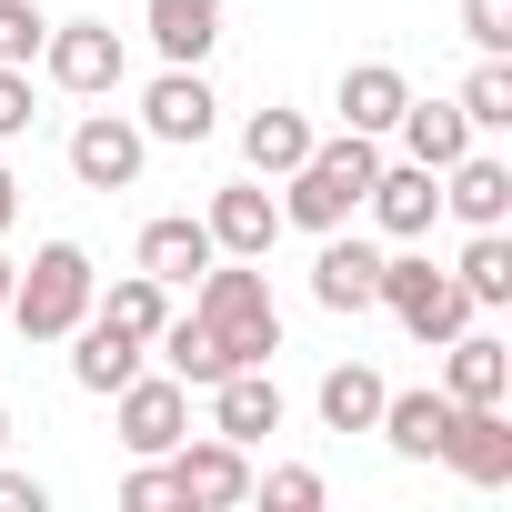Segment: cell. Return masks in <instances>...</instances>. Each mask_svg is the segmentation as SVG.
<instances>
[{
	"label": "cell",
	"instance_id": "6da1fadb",
	"mask_svg": "<svg viewBox=\"0 0 512 512\" xmlns=\"http://www.w3.org/2000/svg\"><path fill=\"white\" fill-rule=\"evenodd\" d=\"M372 171H382V141L372 131H332V141H312L292 171H282V231H342V221H362V191H372Z\"/></svg>",
	"mask_w": 512,
	"mask_h": 512
},
{
	"label": "cell",
	"instance_id": "7a4b0ae2",
	"mask_svg": "<svg viewBox=\"0 0 512 512\" xmlns=\"http://www.w3.org/2000/svg\"><path fill=\"white\" fill-rule=\"evenodd\" d=\"M191 322L221 342V362L241 372V362H272L282 352V312H272V282H262V262H221L191 282Z\"/></svg>",
	"mask_w": 512,
	"mask_h": 512
},
{
	"label": "cell",
	"instance_id": "3957f363",
	"mask_svg": "<svg viewBox=\"0 0 512 512\" xmlns=\"http://www.w3.org/2000/svg\"><path fill=\"white\" fill-rule=\"evenodd\" d=\"M91 292H101L91 251H81V241H41L31 262H21V282H11V322H21V342H71V322L91 312Z\"/></svg>",
	"mask_w": 512,
	"mask_h": 512
},
{
	"label": "cell",
	"instance_id": "277c9868",
	"mask_svg": "<svg viewBox=\"0 0 512 512\" xmlns=\"http://www.w3.org/2000/svg\"><path fill=\"white\" fill-rule=\"evenodd\" d=\"M372 312H392V322H402V332H412L422 352H442V342H452V332L472 322L462 282H452V272L432 262V251H412V241H402V251H382V292H372Z\"/></svg>",
	"mask_w": 512,
	"mask_h": 512
},
{
	"label": "cell",
	"instance_id": "5b68a950",
	"mask_svg": "<svg viewBox=\"0 0 512 512\" xmlns=\"http://www.w3.org/2000/svg\"><path fill=\"white\" fill-rule=\"evenodd\" d=\"M41 81L71 91V101H111V91L131 81V51H121L111 21H51V41H41Z\"/></svg>",
	"mask_w": 512,
	"mask_h": 512
},
{
	"label": "cell",
	"instance_id": "8992f818",
	"mask_svg": "<svg viewBox=\"0 0 512 512\" xmlns=\"http://www.w3.org/2000/svg\"><path fill=\"white\" fill-rule=\"evenodd\" d=\"M61 161H71V181H81V191H131V181H141V161H151V131H141L131 111H81V121H71V141H61Z\"/></svg>",
	"mask_w": 512,
	"mask_h": 512
},
{
	"label": "cell",
	"instance_id": "52a82bcc",
	"mask_svg": "<svg viewBox=\"0 0 512 512\" xmlns=\"http://www.w3.org/2000/svg\"><path fill=\"white\" fill-rule=\"evenodd\" d=\"M111 432H121L131 462L171 452V442L191 432V382H171V372H131V382L111 392Z\"/></svg>",
	"mask_w": 512,
	"mask_h": 512
},
{
	"label": "cell",
	"instance_id": "ba28073f",
	"mask_svg": "<svg viewBox=\"0 0 512 512\" xmlns=\"http://www.w3.org/2000/svg\"><path fill=\"white\" fill-rule=\"evenodd\" d=\"M161 462H171L181 512H231V502H251V452H241V442H221V432H181Z\"/></svg>",
	"mask_w": 512,
	"mask_h": 512
},
{
	"label": "cell",
	"instance_id": "9c48e42d",
	"mask_svg": "<svg viewBox=\"0 0 512 512\" xmlns=\"http://www.w3.org/2000/svg\"><path fill=\"white\" fill-rule=\"evenodd\" d=\"M151 141H171V151H201L211 131H221V91L201 81V71H181V61H161V81L141 91V111H131Z\"/></svg>",
	"mask_w": 512,
	"mask_h": 512
},
{
	"label": "cell",
	"instance_id": "30bf717a",
	"mask_svg": "<svg viewBox=\"0 0 512 512\" xmlns=\"http://www.w3.org/2000/svg\"><path fill=\"white\" fill-rule=\"evenodd\" d=\"M201 231H211V251H231V262H272V241H282L272 181H221V191L201 201Z\"/></svg>",
	"mask_w": 512,
	"mask_h": 512
},
{
	"label": "cell",
	"instance_id": "8fae6325",
	"mask_svg": "<svg viewBox=\"0 0 512 512\" xmlns=\"http://www.w3.org/2000/svg\"><path fill=\"white\" fill-rule=\"evenodd\" d=\"M432 462H452L472 492H502L512 482V412L502 402H452V432H442Z\"/></svg>",
	"mask_w": 512,
	"mask_h": 512
},
{
	"label": "cell",
	"instance_id": "7c38bea8",
	"mask_svg": "<svg viewBox=\"0 0 512 512\" xmlns=\"http://www.w3.org/2000/svg\"><path fill=\"white\" fill-rule=\"evenodd\" d=\"M282 382H272V362H241V372H221L211 382V432L221 442H241V452H262L272 432H282Z\"/></svg>",
	"mask_w": 512,
	"mask_h": 512
},
{
	"label": "cell",
	"instance_id": "4fadbf2b",
	"mask_svg": "<svg viewBox=\"0 0 512 512\" xmlns=\"http://www.w3.org/2000/svg\"><path fill=\"white\" fill-rule=\"evenodd\" d=\"M442 211L462 221V231H512V161L502 151H462V161H442Z\"/></svg>",
	"mask_w": 512,
	"mask_h": 512
},
{
	"label": "cell",
	"instance_id": "5bb4252c",
	"mask_svg": "<svg viewBox=\"0 0 512 512\" xmlns=\"http://www.w3.org/2000/svg\"><path fill=\"white\" fill-rule=\"evenodd\" d=\"M362 211H372L382 241H422V231L442 221V171H422V161H382L372 191H362Z\"/></svg>",
	"mask_w": 512,
	"mask_h": 512
},
{
	"label": "cell",
	"instance_id": "9a60e30c",
	"mask_svg": "<svg viewBox=\"0 0 512 512\" xmlns=\"http://www.w3.org/2000/svg\"><path fill=\"white\" fill-rule=\"evenodd\" d=\"M372 292H382V241H362L352 221L322 231V251H312V302H322V312H372Z\"/></svg>",
	"mask_w": 512,
	"mask_h": 512
},
{
	"label": "cell",
	"instance_id": "2e32d148",
	"mask_svg": "<svg viewBox=\"0 0 512 512\" xmlns=\"http://www.w3.org/2000/svg\"><path fill=\"white\" fill-rule=\"evenodd\" d=\"M211 262H221V251H211L201 211H161V221H141V241H131V272H151V282H171V292H191Z\"/></svg>",
	"mask_w": 512,
	"mask_h": 512
},
{
	"label": "cell",
	"instance_id": "e0dca14e",
	"mask_svg": "<svg viewBox=\"0 0 512 512\" xmlns=\"http://www.w3.org/2000/svg\"><path fill=\"white\" fill-rule=\"evenodd\" d=\"M442 392H452V402H512V342L462 322V332L442 342Z\"/></svg>",
	"mask_w": 512,
	"mask_h": 512
},
{
	"label": "cell",
	"instance_id": "ac0fdd59",
	"mask_svg": "<svg viewBox=\"0 0 512 512\" xmlns=\"http://www.w3.org/2000/svg\"><path fill=\"white\" fill-rule=\"evenodd\" d=\"M402 101H412V81H402L392 61H352V71L332 81V111H342V131H372V141H392Z\"/></svg>",
	"mask_w": 512,
	"mask_h": 512
},
{
	"label": "cell",
	"instance_id": "d6986e66",
	"mask_svg": "<svg viewBox=\"0 0 512 512\" xmlns=\"http://www.w3.org/2000/svg\"><path fill=\"white\" fill-rule=\"evenodd\" d=\"M141 352H151V342H131V332H121V322H101V312H81V322H71V382H81V392H101V402L141 372Z\"/></svg>",
	"mask_w": 512,
	"mask_h": 512
},
{
	"label": "cell",
	"instance_id": "ffe728a7",
	"mask_svg": "<svg viewBox=\"0 0 512 512\" xmlns=\"http://www.w3.org/2000/svg\"><path fill=\"white\" fill-rule=\"evenodd\" d=\"M141 31H151L161 61L201 71V61L221 51V0H141Z\"/></svg>",
	"mask_w": 512,
	"mask_h": 512
},
{
	"label": "cell",
	"instance_id": "44dd1931",
	"mask_svg": "<svg viewBox=\"0 0 512 512\" xmlns=\"http://www.w3.org/2000/svg\"><path fill=\"white\" fill-rule=\"evenodd\" d=\"M392 141H402V161L442 171V161H462V151H472L482 131L462 121V101H422V91H412V101H402V121H392Z\"/></svg>",
	"mask_w": 512,
	"mask_h": 512
},
{
	"label": "cell",
	"instance_id": "7402d4cb",
	"mask_svg": "<svg viewBox=\"0 0 512 512\" xmlns=\"http://www.w3.org/2000/svg\"><path fill=\"white\" fill-rule=\"evenodd\" d=\"M402 462H432L442 452V432H452V392L432 382V392H382V422H372Z\"/></svg>",
	"mask_w": 512,
	"mask_h": 512
},
{
	"label": "cell",
	"instance_id": "603a6c76",
	"mask_svg": "<svg viewBox=\"0 0 512 512\" xmlns=\"http://www.w3.org/2000/svg\"><path fill=\"white\" fill-rule=\"evenodd\" d=\"M312 141H322V131H312V111H292V101H272V111L241 121V161H251V181H282Z\"/></svg>",
	"mask_w": 512,
	"mask_h": 512
},
{
	"label": "cell",
	"instance_id": "cb8c5ba5",
	"mask_svg": "<svg viewBox=\"0 0 512 512\" xmlns=\"http://www.w3.org/2000/svg\"><path fill=\"white\" fill-rule=\"evenodd\" d=\"M382 392H392V382H382L372 362H332V372L312 382V412H322V432H372V422H382Z\"/></svg>",
	"mask_w": 512,
	"mask_h": 512
},
{
	"label": "cell",
	"instance_id": "d4e9b609",
	"mask_svg": "<svg viewBox=\"0 0 512 512\" xmlns=\"http://www.w3.org/2000/svg\"><path fill=\"white\" fill-rule=\"evenodd\" d=\"M452 282H462L472 312H502V302H512V231H472L462 262H452Z\"/></svg>",
	"mask_w": 512,
	"mask_h": 512
},
{
	"label": "cell",
	"instance_id": "484cf974",
	"mask_svg": "<svg viewBox=\"0 0 512 512\" xmlns=\"http://www.w3.org/2000/svg\"><path fill=\"white\" fill-rule=\"evenodd\" d=\"M151 352H161V372H171V382H191V392H211V382L231 372V362H221V342H211L191 312H171V322L151 332Z\"/></svg>",
	"mask_w": 512,
	"mask_h": 512
},
{
	"label": "cell",
	"instance_id": "4316f807",
	"mask_svg": "<svg viewBox=\"0 0 512 512\" xmlns=\"http://www.w3.org/2000/svg\"><path fill=\"white\" fill-rule=\"evenodd\" d=\"M91 312H101V322H121L131 342H151V332L171 322V282H151V272H121L111 292H91Z\"/></svg>",
	"mask_w": 512,
	"mask_h": 512
},
{
	"label": "cell",
	"instance_id": "83f0119b",
	"mask_svg": "<svg viewBox=\"0 0 512 512\" xmlns=\"http://www.w3.org/2000/svg\"><path fill=\"white\" fill-rule=\"evenodd\" d=\"M452 101H462V121H472L482 141H492V131H512V51H482V61H472V81H462Z\"/></svg>",
	"mask_w": 512,
	"mask_h": 512
},
{
	"label": "cell",
	"instance_id": "f1b7e54d",
	"mask_svg": "<svg viewBox=\"0 0 512 512\" xmlns=\"http://www.w3.org/2000/svg\"><path fill=\"white\" fill-rule=\"evenodd\" d=\"M322 472L312 462H272V472H251V502H272V512H322Z\"/></svg>",
	"mask_w": 512,
	"mask_h": 512
},
{
	"label": "cell",
	"instance_id": "f546056e",
	"mask_svg": "<svg viewBox=\"0 0 512 512\" xmlns=\"http://www.w3.org/2000/svg\"><path fill=\"white\" fill-rule=\"evenodd\" d=\"M41 41H51V11H41V0H0V61L31 71V61H41Z\"/></svg>",
	"mask_w": 512,
	"mask_h": 512
},
{
	"label": "cell",
	"instance_id": "4dcf8cb0",
	"mask_svg": "<svg viewBox=\"0 0 512 512\" xmlns=\"http://www.w3.org/2000/svg\"><path fill=\"white\" fill-rule=\"evenodd\" d=\"M181 492H171V462L151 452V462H131V482H121V512H171Z\"/></svg>",
	"mask_w": 512,
	"mask_h": 512
},
{
	"label": "cell",
	"instance_id": "1f68e13d",
	"mask_svg": "<svg viewBox=\"0 0 512 512\" xmlns=\"http://www.w3.org/2000/svg\"><path fill=\"white\" fill-rule=\"evenodd\" d=\"M462 41L472 51H512V0H462Z\"/></svg>",
	"mask_w": 512,
	"mask_h": 512
},
{
	"label": "cell",
	"instance_id": "d6a6232c",
	"mask_svg": "<svg viewBox=\"0 0 512 512\" xmlns=\"http://www.w3.org/2000/svg\"><path fill=\"white\" fill-rule=\"evenodd\" d=\"M41 111H31V71H11V61H0V141H21Z\"/></svg>",
	"mask_w": 512,
	"mask_h": 512
},
{
	"label": "cell",
	"instance_id": "836d02e7",
	"mask_svg": "<svg viewBox=\"0 0 512 512\" xmlns=\"http://www.w3.org/2000/svg\"><path fill=\"white\" fill-rule=\"evenodd\" d=\"M0 512H51V482H31V472L0 462Z\"/></svg>",
	"mask_w": 512,
	"mask_h": 512
},
{
	"label": "cell",
	"instance_id": "e575fe53",
	"mask_svg": "<svg viewBox=\"0 0 512 512\" xmlns=\"http://www.w3.org/2000/svg\"><path fill=\"white\" fill-rule=\"evenodd\" d=\"M11 221H21V181H11V171H0V231H11Z\"/></svg>",
	"mask_w": 512,
	"mask_h": 512
},
{
	"label": "cell",
	"instance_id": "d590c367",
	"mask_svg": "<svg viewBox=\"0 0 512 512\" xmlns=\"http://www.w3.org/2000/svg\"><path fill=\"white\" fill-rule=\"evenodd\" d=\"M11 282H21V262H11V251H0V312H11Z\"/></svg>",
	"mask_w": 512,
	"mask_h": 512
},
{
	"label": "cell",
	"instance_id": "8d00e7d4",
	"mask_svg": "<svg viewBox=\"0 0 512 512\" xmlns=\"http://www.w3.org/2000/svg\"><path fill=\"white\" fill-rule=\"evenodd\" d=\"M0 452H11V402H0Z\"/></svg>",
	"mask_w": 512,
	"mask_h": 512
}]
</instances>
